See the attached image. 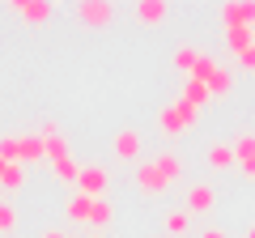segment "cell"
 I'll use <instances>...</instances> for the list:
<instances>
[{"mask_svg": "<svg viewBox=\"0 0 255 238\" xmlns=\"http://www.w3.org/2000/svg\"><path fill=\"white\" fill-rule=\"evenodd\" d=\"M179 174H183V157L174 153V149H166V153L145 157V162L136 166V187L145 196H157V192H166L170 183H179Z\"/></svg>", "mask_w": 255, "mask_h": 238, "instance_id": "cell-1", "label": "cell"}, {"mask_svg": "<svg viewBox=\"0 0 255 238\" xmlns=\"http://www.w3.org/2000/svg\"><path fill=\"white\" fill-rule=\"evenodd\" d=\"M196 119H200V111L191 107L187 98H174V102H166V107L157 111V128H162L166 136H183V132L196 128Z\"/></svg>", "mask_w": 255, "mask_h": 238, "instance_id": "cell-2", "label": "cell"}, {"mask_svg": "<svg viewBox=\"0 0 255 238\" xmlns=\"http://www.w3.org/2000/svg\"><path fill=\"white\" fill-rule=\"evenodd\" d=\"M107 183H111V170H107L102 162L81 166V174H77V192H81V196H90V200H102Z\"/></svg>", "mask_w": 255, "mask_h": 238, "instance_id": "cell-3", "label": "cell"}, {"mask_svg": "<svg viewBox=\"0 0 255 238\" xmlns=\"http://www.w3.org/2000/svg\"><path fill=\"white\" fill-rule=\"evenodd\" d=\"M183 209H187V217H196V213H213V209H217V187H213L209 179L191 183L187 196H183Z\"/></svg>", "mask_w": 255, "mask_h": 238, "instance_id": "cell-4", "label": "cell"}, {"mask_svg": "<svg viewBox=\"0 0 255 238\" xmlns=\"http://www.w3.org/2000/svg\"><path fill=\"white\" fill-rule=\"evenodd\" d=\"M217 17H221V30H230V26L255 30V0H226Z\"/></svg>", "mask_w": 255, "mask_h": 238, "instance_id": "cell-5", "label": "cell"}, {"mask_svg": "<svg viewBox=\"0 0 255 238\" xmlns=\"http://www.w3.org/2000/svg\"><path fill=\"white\" fill-rule=\"evenodd\" d=\"M140 149H145V140H140L136 128H119L115 136H111V153H115L119 162H136Z\"/></svg>", "mask_w": 255, "mask_h": 238, "instance_id": "cell-6", "label": "cell"}, {"mask_svg": "<svg viewBox=\"0 0 255 238\" xmlns=\"http://www.w3.org/2000/svg\"><path fill=\"white\" fill-rule=\"evenodd\" d=\"M9 9L17 13L21 21H30V26H43V21H51L55 4L51 0H9Z\"/></svg>", "mask_w": 255, "mask_h": 238, "instance_id": "cell-7", "label": "cell"}, {"mask_svg": "<svg viewBox=\"0 0 255 238\" xmlns=\"http://www.w3.org/2000/svg\"><path fill=\"white\" fill-rule=\"evenodd\" d=\"M77 21H85V26H111L115 21V4L111 0H81L77 4Z\"/></svg>", "mask_w": 255, "mask_h": 238, "instance_id": "cell-8", "label": "cell"}, {"mask_svg": "<svg viewBox=\"0 0 255 238\" xmlns=\"http://www.w3.org/2000/svg\"><path fill=\"white\" fill-rule=\"evenodd\" d=\"M234 157L247 183H255V132H238L234 136Z\"/></svg>", "mask_w": 255, "mask_h": 238, "instance_id": "cell-9", "label": "cell"}, {"mask_svg": "<svg viewBox=\"0 0 255 238\" xmlns=\"http://www.w3.org/2000/svg\"><path fill=\"white\" fill-rule=\"evenodd\" d=\"M38 136H43L47 162H64V157H73V153H68V140H64V132H60V123H43Z\"/></svg>", "mask_w": 255, "mask_h": 238, "instance_id": "cell-10", "label": "cell"}, {"mask_svg": "<svg viewBox=\"0 0 255 238\" xmlns=\"http://www.w3.org/2000/svg\"><path fill=\"white\" fill-rule=\"evenodd\" d=\"M170 17V4L166 0H136V21L140 26H162Z\"/></svg>", "mask_w": 255, "mask_h": 238, "instance_id": "cell-11", "label": "cell"}, {"mask_svg": "<svg viewBox=\"0 0 255 238\" xmlns=\"http://www.w3.org/2000/svg\"><path fill=\"white\" fill-rule=\"evenodd\" d=\"M90 213H94V200H90V196L73 192L68 200H64V217H68V221H77V226H90Z\"/></svg>", "mask_w": 255, "mask_h": 238, "instance_id": "cell-12", "label": "cell"}, {"mask_svg": "<svg viewBox=\"0 0 255 238\" xmlns=\"http://www.w3.org/2000/svg\"><path fill=\"white\" fill-rule=\"evenodd\" d=\"M17 149H21V166H30V162H43V157H47L43 136H38V132H17Z\"/></svg>", "mask_w": 255, "mask_h": 238, "instance_id": "cell-13", "label": "cell"}, {"mask_svg": "<svg viewBox=\"0 0 255 238\" xmlns=\"http://www.w3.org/2000/svg\"><path fill=\"white\" fill-rule=\"evenodd\" d=\"M204 157H209V166H213V170H230V166H238V157H234V145H221V140H213Z\"/></svg>", "mask_w": 255, "mask_h": 238, "instance_id": "cell-14", "label": "cell"}, {"mask_svg": "<svg viewBox=\"0 0 255 238\" xmlns=\"http://www.w3.org/2000/svg\"><path fill=\"white\" fill-rule=\"evenodd\" d=\"M200 47H191V43H179V47H174V68H179V73L183 77H191V68H196V64H200Z\"/></svg>", "mask_w": 255, "mask_h": 238, "instance_id": "cell-15", "label": "cell"}, {"mask_svg": "<svg viewBox=\"0 0 255 238\" xmlns=\"http://www.w3.org/2000/svg\"><path fill=\"white\" fill-rule=\"evenodd\" d=\"M221 38H226V47L230 51H247V47L255 43V30H247V26H230V30H221Z\"/></svg>", "mask_w": 255, "mask_h": 238, "instance_id": "cell-16", "label": "cell"}, {"mask_svg": "<svg viewBox=\"0 0 255 238\" xmlns=\"http://www.w3.org/2000/svg\"><path fill=\"white\" fill-rule=\"evenodd\" d=\"M179 98H187L191 107L200 111V107H209V102H213V94H209V85H204V81H191V77H187V81H183V94H179Z\"/></svg>", "mask_w": 255, "mask_h": 238, "instance_id": "cell-17", "label": "cell"}, {"mask_svg": "<svg viewBox=\"0 0 255 238\" xmlns=\"http://www.w3.org/2000/svg\"><path fill=\"white\" fill-rule=\"evenodd\" d=\"M230 90H234V73L221 64L217 73H213V81H209V94H213V98H230Z\"/></svg>", "mask_w": 255, "mask_h": 238, "instance_id": "cell-18", "label": "cell"}, {"mask_svg": "<svg viewBox=\"0 0 255 238\" xmlns=\"http://www.w3.org/2000/svg\"><path fill=\"white\" fill-rule=\"evenodd\" d=\"M217 68H221V60H217V55H200V64L191 68V81H204V85H209ZM183 81H187V77H183Z\"/></svg>", "mask_w": 255, "mask_h": 238, "instance_id": "cell-19", "label": "cell"}, {"mask_svg": "<svg viewBox=\"0 0 255 238\" xmlns=\"http://www.w3.org/2000/svg\"><path fill=\"white\" fill-rule=\"evenodd\" d=\"M51 174L60 183H77V174H81V162L77 157H64V162H51Z\"/></svg>", "mask_w": 255, "mask_h": 238, "instance_id": "cell-20", "label": "cell"}, {"mask_svg": "<svg viewBox=\"0 0 255 238\" xmlns=\"http://www.w3.org/2000/svg\"><path fill=\"white\" fill-rule=\"evenodd\" d=\"M111 221H115V209H111L107 200H94V213H90V226H111Z\"/></svg>", "mask_w": 255, "mask_h": 238, "instance_id": "cell-21", "label": "cell"}, {"mask_svg": "<svg viewBox=\"0 0 255 238\" xmlns=\"http://www.w3.org/2000/svg\"><path fill=\"white\" fill-rule=\"evenodd\" d=\"M0 162H21V149H17V132L0 136Z\"/></svg>", "mask_w": 255, "mask_h": 238, "instance_id": "cell-22", "label": "cell"}, {"mask_svg": "<svg viewBox=\"0 0 255 238\" xmlns=\"http://www.w3.org/2000/svg\"><path fill=\"white\" fill-rule=\"evenodd\" d=\"M187 230V209H170L166 213V234H183Z\"/></svg>", "mask_w": 255, "mask_h": 238, "instance_id": "cell-23", "label": "cell"}, {"mask_svg": "<svg viewBox=\"0 0 255 238\" xmlns=\"http://www.w3.org/2000/svg\"><path fill=\"white\" fill-rule=\"evenodd\" d=\"M9 230H17V209L9 200H0V234H9Z\"/></svg>", "mask_w": 255, "mask_h": 238, "instance_id": "cell-24", "label": "cell"}, {"mask_svg": "<svg viewBox=\"0 0 255 238\" xmlns=\"http://www.w3.org/2000/svg\"><path fill=\"white\" fill-rule=\"evenodd\" d=\"M234 60H238V68H243V73H255V43L247 47V51H238Z\"/></svg>", "mask_w": 255, "mask_h": 238, "instance_id": "cell-25", "label": "cell"}, {"mask_svg": "<svg viewBox=\"0 0 255 238\" xmlns=\"http://www.w3.org/2000/svg\"><path fill=\"white\" fill-rule=\"evenodd\" d=\"M200 238H230V234H226V226H209Z\"/></svg>", "mask_w": 255, "mask_h": 238, "instance_id": "cell-26", "label": "cell"}, {"mask_svg": "<svg viewBox=\"0 0 255 238\" xmlns=\"http://www.w3.org/2000/svg\"><path fill=\"white\" fill-rule=\"evenodd\" d=\"M38 238H68V234H64V230H43Z\"/></svg>", "mask_w": 255, "mask_h": 238, "instance_id": "cell-27", "label": "cell"}, {"mask_svg": "<svg viewBox=\"0 0 255 238\" xmlns=\"http://www.w3.org/2000/svg\"><path fill=\"white\" fill-rule=\"evenodd\" d=\"M9 166H13V162H0V183H4V170H9Z\"/></svg>", "mask_w": 255, "mask_h": 238, "instance_id": "cell-28", "label": "cell"}, {"mask_svg": "<svg viewBox=\"0 0 255 238\" xmlns=\"http://www.w3.org/2000/svg\"><path fill=\"white\" fill-rule=\"evenodd\" d=\"M247 238H255V226H247Z\"/></svg>", "mask_w": 255, "mask_h": 238, "instance_id": "cell-29", "label": "cell"}, {"mask_svg": "<svg viewBox=\"0 0 255 238\" xmlns=\"http://www.w3.org/2000/svg\"><path fill=\"white\" fill-rule=\"evenodd\" d=\"M94 238H102V234H94Z\"/></svg>", "mask_w": 255, "mask_h": 238, "instance_id": "cell-30", "label": "cell"}]
</instances>
